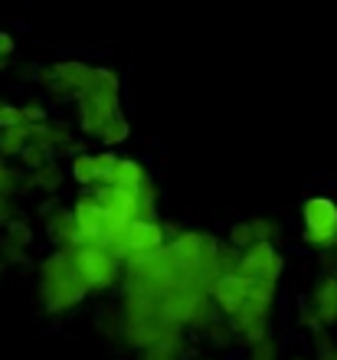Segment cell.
Here are the masks:
<instances>
[{
  "label": "cell",
  "mask_w": 337,
  "mask_h": 360,
  "mask_svg": "<svg viewBox=\"0 0 337 360\" xmlns=\"http://www.w3.org/2000/svg\"><path fill=\"white\" fill-rule=\"evenodd\" d=\"M85 295H89V288L75 275L69 249H56L53 256L43 259V266H39V298L46 304V311H69V308L82 302Z\"/></svg>",
  "instance_id": "cell-1"
},
{
  "label": "cell",
  "mask_w": 337,
  "mask_h": 360,
  "mask_svg": "<svg viewBox=\"0 0 337 360\" xmlns=\"http://www.w3.org/2000/svg\"><path fill=\"white\" fill-rule=\"evenodd\" d=\"M75 102H79V124H82V131L89 138H95L98 128L122 105V98H118V76L112 69H92V82H89L85 92H79Z\"/></svg>",
  "instance_id": "cell-2"
},
{
  "label": "cell",
  "mask_w": 337,
  "mask_h": 360,
  "mask_svg": "<svg viewBox=\"0 0 337 360\" xmlns=\"http://www.w3.org/2000/svg\"><path fill=\"white\" fill-rule=\"evenodd\" d=\"M160 246H164V226H160L158 219H132V223H125V226L105 243L108 256L125 262V266L144 262V259L154 256Z\"/></svg>",
  "instance_id": "cell-3"
},
{
  "label": "cell",
  "mask_w": 337,
  "mask_h": 360,
  "mask_svg": "<svg viewBox=\"0 0 337 360\" xmlns=\"http://www.w3.org/2000/svg\"><path fill=\"white\" fill-rule=\"evenodd\" d=\"M69 256H72L75 275L82 278V285L89 292H102V288H112L118 282V259L108 256V249L98 246V243L79 239L69 249Z\"/></svg>",
  "instance_id": "cell-4"
},
{
  "label": "cell",
  "mask_w": 337,
  "mask_h": 360,
  "mask_svg": "<svg viewBox=\"0 0 337 360\" xmlns=\"http://www.w3.org/2000/svg\"><path fill=\"white\" fill-rule=\"evenodd\" d=\"M236 275L243 278H265V282H279L281 275V256L275 252L272 239H255L253 246H246L239 252V266H236Z\"/></svg>",
  "instance_id": "cell-5"
},
{
  "label": "cell",
  "mask_w": 337,
  "mask_h": 360,
  "mask_svg": "<svg viewBox=\"0 0 337 360\" xmlns=\"http://www.w3.org/2000/svg\"><path fill=\"white\" fill-rule=\"evenodd\" d=\"M72 219H75V229H79V236L89 239V243H98V246H105V243L112 239V229H108V217H105V210L95 203L92 193H82V197L72 203Z\"/></svg>",
  "instance_id": "cell-6"
},
{
  "label": "cell",
  "mask_w": 337,
  "mask_h": 360,
  "mask_svg": "<svg viewBox=\"0 0 337 360\" xmlns=\"http://www.w3.org/2000/svg\"><path fill=\"white\" fill-rule=\"evenodd\" d=\"M210 302L220 308V311L229 318V314L239 308V304L246 302V292H249V278H243V275H236V272H229V275H220L210 288Z\"/></svg>",
  "instance_id": "cell-7"
},
{
  "label": "cell",
  "mask_w": 337,
  "mask_h": 360,
  "mask_svg": "<svg viewBox=\"0 0 337 360\" xmlns=\"http://www.w3.org/2000/svg\"><path fill=\"white\" fill-rule=\"evenodd\" d=\"M311 308L318 314V321L324 328L337 324V275H324L318 285H314V295H311Z\"/></svg>",
  "instance_id": "cell-8"
},
{
  "label": "cell",
  "mask_w": 337,
  "mask_h": 360,
  "mask_svg": "<svg viewBox=\"0 0 337 360\" xmlns=\"http://www.w3.org/2000/svg\"><path fill=\"white\" fill-rule=\"evenodd\" d=\"M301 217H305V229L308 233H324V229L337 226V203L328 197H311L305 207H301Z\"/></svg>",
  "instance_id": "cell-9"
},
{
  "label": "cell",
  "mask_w": 337,
  "mask_h": 360,
  "mask_svg": "<svg viewBox=\"0 0 337 360\" xmlns=\"http://www.w3.org/2000/svg\"><path fill=\"white\" fill-rule=\"evenodd\" d=\"M46 236L56 243V249H72L79 243V229H75L72 210H56V213H46Z\"/></svg>",
  "instance_id": "cell-10"
},
{
  "label": "cell",
  "mask_w": 337,
  "mask_h": 360,
  "mask_svg": "<svg viewBox=\"0 0 337 360\" xmlns=\"http://www.w3.org/2000/svg\"><path fill=\"white\" fill-rule=\"evenodd\" d=\"M144 180H148V174H144V167H141L134 158H118L112 174H108V184H112V187H122V190H138Z\"/></svg>",
  "instance_id": "cell-11"
},
{
  "label": "cell",
  "mask_w": 337,
  "mask_h": 360,
  "mask_svg": "<svg viewBox=\"0 0 337 360\" xmlns=\"http://www.w3.org/2000/svg\"><path fill=\"white\" fill-rule=\"evenodd\" d=\"M20 187L23 190H43V193H56V190L63 187V171H59L56 161H49V164H43V167H37L30 177L20 180Z\"/></svg>",
  "instance_id": "cell-12"
},
{
  "label": "cell",
  "mask_w": 337,
  "mask_h": 360,
  "mask_svg": "<svg viewBox=\"0 0 337 360\" xmlns=\"http://www.w3.org/2000/svg\"><path fill=\"white\" fill-rule=\"evenodd\" d=\"M30 141V124H10L0 131V158H17L23 151V144Z\"/></svg>",
  "instance_id": "cell-13"
},
{
  "label": "cell",
  "mask_w": 337,
  "mask_h": 360,
  "mask_svg": "<svg viewBox=\"0 0 337 360\" xmlns=\"http://www.w3.org/2000/svg\"><path fill=\"white\" fill-rule=\"evenodd\" d=\"M98 141L105 144V148H115V144H122L125 138H128V118H125L122 112H115L108 122L98 128V134H95Z\"/></svg>",
  "instance_id": "cell-14"
},
{
  "label": "cell",
  "mask_w": 337,
  "mask_h": 360,
  "mask_svg": "<svg viewBox=\"0 0 337 360\" xmlns=\"http://www.w3.org/2000/svg\"><path fill=\"white\" fill-rule=\"evenodd\" d=\"M17 158H20V164H23V167H30V171H37V167H43V164L56 161V151H53V148H46V144L27 141V144H23V151H20Z\"/></svg>",
  "instance_id": "cell-15"
},
{
  "label": "cell",
  "mask_w": 337,
  "mask_h": 360,
  "mask_svg": "<svg viewBox=\"0 0 337 360\" xmlns=\"http://www.w3.org/2000/svg\"><path fill=\"white\" fill-rule=\"evenodd\" d=\"M180 354H184V347H180V334H177V338H167V341L144 347L141 360H180Z\"/></svg>",
  "instance_id": "cell-16"
},
{
  "label": "cell",
  "mask_w": 337,
  "mask_h": 360,
  "mask_svg": "<svg viewBox=\"0 0 337 360\" xmlns=\"http://www.w3.org/2000/svg\"><path fill=\"white\" fill-rule=\"evenodd\" d=\"M72 180L82 187H95V171H92V154H75L72 158Z\"/></svg>",
  "instance_id": "cell-17"
},
{
  "label": "cell",
  "mask_w": 337,
  "mask_h": 360,
  "mask_svg": "<svg viewBox=\"0 0 337 360\" xmlns=\"http://www.w3.org/2000/svg\"><path fill=\"white\" fill-rule=\"evenodd\" d=\"M115 158L112 151H98V154H92V171H95V187H102V184H108V174H112V167H115Z\"/></svg>",
  "instance_id": "cell-18"
},
{
  "label": "cell",
  "mask_w": 337,
  "mask_h": 360,
  "mask_svg": "<svg viewBox=\"0 0 337 360\" xmlns=\"http://www.w3.org/2000/svg\"><path fill=\"white\" fill-rule=\"evenodd\" d=\"M200 331L213 341V347H226V344H229V338H233V328H226V321H220V318H210Z\"/></svg>",
  "instance_id": "cell-19"
},
{
  "label": "cell",
  "mask_w": 337,
  "mask_h": 360,
  "mask_svg": "<svg viewBox=\"0 0 337 360\" xmlns=\"http://www.w3.org/2000/svg\"><path fill=\"white\" fill-rule=\"evenodd\" d=\"M249 357L253 360H279V344H275V338L265 334V338H259L255 344H249Z\"/></svg>",
  "instance_id": "cell-20"
},
{
  "label": "cell",
  "mask_w": 337,
  "mask_h": 360,
  "mask_svg": "<svg viewBox=\"0 0 337 360\" xmlns=\"http://www.w3.org/2000/svg\"><path fill=\"white\" fill-rule=\"evenodd\" d=\"M255 236H253V226H249V219L246 223H236L233 229H229V239H226V246H233V249H246V246H253Z\"/></svg>",
  "instance_id": "cell-21"
},
{
  "label": "cell",
  "mask_w": 337,
  "mask_h": 360,
  "mask_svg": "<svg viewBox=\"0 0 337 360\" xmlns=\"http://www.w3.org/2000/svg\"><path fill=\"white\" fill-rule=\"evenodd\" d=\"M7 239H13L17 246L27 249L30 243H33V229H30V223H23V219H7Z\"/></svg>",
  "instance_id": "cell-22"
},
{
  "label": "cell",
  "mask_w": 337,
  "mask_h": 360,
  "mask_svg": "<svg viewBox=\"0 0 337 360\" xmlns=\"http://www.w3.org/2000/svg\"><path fill=\"white\" fill-rule=\"evenodd\" d=\"M249 226H253V236H255V239H272V236H279V223H272V219H265V217L249 219Z\"/></svg>",
  "instance_id": "cell-23"
},
{
  "label": "cell",
  "mask_w": 337,
  "mask_h": 360,
  "mask_svg": "<svg viewBox=\"0 0 337 360\" xmlns=\"http://www.w3.org/2000/svg\"><path fill=\"white\" fill-rule=\"evenodd\" d=\"M20 118H23V124L46 122V108H43V102H27V105H20Z\"/></svg>",
  "instance_id": "cell-24"
},
{
  "label": "cell",
  "mask_w": 337,
  "mask_h": 360,
  "mask_svg": "<svg viewBox=\"0 0 337 360\" xmlns=\"http://www.w3.org/2000/svg\"><path fill=\"white\" fill-rule=\"evenodd\" d=\"M20 105H10V102H0V131L10 128V124H20Z\"/></svg>",
  "instance_id": "cell-25"
},
{
  "label": "cell",
  "mask_w": 337,
  "mask_h": 360,
  "mask_svg": "<svg viewBox=\"0 0 337 360\" xmlns=\"http://www.w3.org/2000/svg\"><path fill=\"white\" fill-rule=\"evenodd\" d=\"M7 219H13V197L0 193V223H7Z\"/></svg>",
  "instance_id": "cell-26"
},
{
  "label": "cell",
  "mask_w": 337,
  "mask_h": 360,
  "mask_svg": "<svg viewBox=\"0 0 337 360\" xmlns=\"http://www.w3.org/2000/svg\"><path fill=\"white\" fill-rule=\"evenodd\" d=\"M13 49H17V43H13V37L0 30V56H13Z\"/></svg>",
  "instance_id": "cell-27"
},
{
  "label": "cell",
  "mask_w": 337,
  "mask_h": 360,
  "mask_svg": "<svg viewBox=\"0 0 337 360\" xmlns=\"http://www.w3.org/2000/svg\"><path fill=\"white\" fill-rule=\"evenodd\" d=\"M318 360H337V347H331V351L318 354Z\"/></svg>",
  "instance_id": "cell-28"
},
{
  "label": "cell",
  "mask_w": 337,
  "mask_h": 360,
  "mask_svg": "<svg viewBox=\"0 0 337 360\" xmlns=\"http://www.w3.org/2000/svg\"><path fill=\"white\" fill-rule=\"evenodd\" d=\"M7 66H10V56H0V72H4Z\"/></svg>",
  "instance_id": "cell-29"
},
{
  "label": "cell",
  "mask_w": 337,
  "mask_h": 360,
  "mask_svg": "<svg viewBox=\"0 0 337 360\" xmlns=\"http://www.w3.org/2000/svg\"><path fill=\"white\" fill-rule=\"evenodd\" d=\"M295 360H305V357H295Z\"/></svg>",
  "instance_id": "cell-30"
}]
</instances>
